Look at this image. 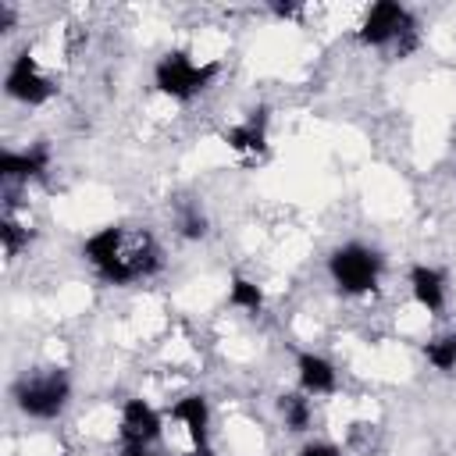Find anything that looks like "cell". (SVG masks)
<instances>
[{"instance_id": "16", "label": "cell", "mask_w": 456, "mask_h": 456, "mask_svg": "<svg viewBox=\"0 0 456 456\" xmlns=\"http://www.w3.org/2000/svg\"><path fill=\"white\" fill-rule=\"evenodd\" d=\"M0 239H4V253H7V256H14V253L32 239V232H28V228H21L18 221L4 217V221H0Z\"/></svg>"}, {"instance_id": "21", "label": "cell", "mask_w": 456, "mask_h": 456, "mask_svg": "<svg viewBox=\"0 0 456 456\" xmlns=\"http://www.w3.org/2000/svg\"><path fill=\"white\" fill-rule=\"evenodd\" d=\"M121 456H153V452H150L146 445H125V452H121Z\"/></svg>"}, {"instance_id": "19", "label": "cell", "mask_w": 456, "mask_h": 456, "mask_svg": "<svg viewBox=\"0 0 456 456\" xmlns=\"http://www.w3.org/2000/svg\"><path fill=\"white\" fill-rule=\"evenodd\" d=\"M271 11H274L278 18H292L299 7H296V4H271Z\"/></svg>"}, {"instance_id": "6", "label": "cell", "mask_w": 456, "mask_h": 456, "mask_svg": "<svg viewBox=\"0 0 456 456\" xmlns=\"http://www.w3.org/2000/svg\"><path fill=\"white\" fill-rule=\"evenodd\" d=\"M4 89L11 100L18 103H28V107H39L53 96V82L46 75H39V64L32 53H18L14 64L7 68V78H4Z\"/></svg>"}, {"instance_id": "22", "label": "cell", "mask_w": 456, "mask_h": 456, "mask_svg": "<svg viewBox=\"0 0 456 456\" xmlns=\"http://www.w3.org/2000/svg\"><path fill=\"white\" fill-rule=\"evenodd\" d=\"M189 456H214V449H210V445H207V449H192Z\"/></svg>"}, {"instance_id": "2", "label": "cell", "mask_w": 456, "mask_h": 456, "mask_svg": "<svg viewBox=\"0 0 456 456\" xmlns=\"http://www.w3.org/2000/svg\"><path fill=\"white\" fill-rule=\"evenodd\" d=\"M360 43L363 46H392L395 57H410L420 43L413 14L399 0H378L360 21Z\"/></svg>"}, {"instance_id": "20", "label": "cell", "mask_w": 456, "mask_h": 456, "mask_svg": "<svg viewBox=\"0 0 456 456\" xmlns=\"http://www.w3.org/2000/svg\"><path fill=\"white\" fill-rule=\"evenodd\" d=\"M14 25V11H11V4H0V28H11Z\"/></svg>"}, {"instance_id": "1", "label": "cell", "mask_w": 456, "mask_h": 456, "mask_svg": "<svg viewBox=\"0 0 456 456\" xmlns=\"http://www.w3.org/2000/svg\"><path fill=\"white\" fill-rule=\"evenodd\" d=\"M82 256L93 264V271L110 285H128L135 278H150L160 271V246L150 232H125L118 224L100 228L86 239Z\"/></svg>"}, {"instance_id": "13", "label": "cell", "mask_w": 456, "mask_h": 456, "mask_svg": "<svg viewBox=\"0 0 456 456\" xmlns=\"http://www.w3.org/2000/svg\"><path fill=\"white\" fill-rule=\"evenodd\" d=\"M278 413L285 420L289 431H306L310 428V417H314V406L306 399V392H285L278 399Z\"/></svg>"}, {"instance_id": "8", "label": "cell", "mask_w": 456, "mask_h": 456, "mask_svg": "<svg viewBox=\"0 0 456 456\" xmlns=\"http://www.w3.org/2000/svg\"><path fill=\"white\" fill-rule=\"evenodd\" d=\"M296 370H299V388L306 395H331L338 388V374H335L331 360H324L317 353H299Z\"/></svg>"}, {"instance_id": "4", "label": "cell", "mask_w": 456, "mask_h": 456, "mask_svg": "<svg viewBox=\"0 0 456 456\" xmlns=\"http://www.w3.org/2000/svg\"><path fill=\"white\" fill-rule=\"evenodd\" d=\"M217 75V64H196L185 50H171L153 68V86L171 100H192L200 96Z\"/></svg>"}, {"instance_id": "3", "label": "cell", "mask_w": 456, "mask_h": 456, "mask_svg": "<svg viewBox=\"0 0 456 456\" xmlns=\"http://www.w3.org/2000/svg\"><path fill=\"white\" fill-rule=\"evenodd\" d=\"M11 395H14V403H18L21 413H28L36 420H53L68 406L71 381H68V374L61 367H50V370L18 378L14 388H11Z\"/></svg>"}, {"instance_id": "12", "label": "cell", "mask_w": 456, "mask_h": 456, "mask_svg": "<svg viewBox=\"0 0 456 456\" xmlns=\"http://www.w3.org/2000/svg\"><path fill=\"white\" fill-rule=\"evenodd\" d=\"M46 167H50V150H46L43 142H36V146L25 150V153H14V150H4V153H0V175H4V178L25 182V178H39Z\"/></svg>"}, {"instance_id": "14", "label": "cell", "mask_w": 456, "mask_h": 456, "mask_svg": "<svg viewBox=\"0 0 456 456\" xmlns=\"http://www.w3.org/2000/svg\"><path fill=\"white\" fill-rule=\"evenodd\" d=\"M228 303H232V306H239V310L260 314V310H264V292H260V285H256V281H249V278H232Z\"/></svg>"}, {"instance_id": "15", "label": "cell", "mask_w": 456, "mask_h": 456, "mask_svg": "<svg viewBox=\"0 0 456 456\" xmlns=\"http://www.w3.org/2000/svg\"><path fill=\"white\" fill-rule=\"evenodd\" d=\"M424 356L435 370H452L456 367V331L452 335H438L424 346Z\"/></svg>"}, {"instance_id": "17", "label": "cell", "mask_w": 456, "mask_h": 456, "mask_svg": "<svg viewBox=\"0 0 456 456\" xmlns=\"http://www.w3.org/2000/svg\"><path fill=\"white\" fill-rule=\"evenodd\" d=\"M182 235H185V239H203V235H207V217H203L200 210H189V214L182 217Z\"/></svg>"}, {"instance_id": "5", "label": "cell", "mask_w": 456, "mask_h": 456, "mask_svg": "<svg viewBox=\"0 0 456 456\" xmlns=\"http://www.w3.org/2000/svg\"><path fill=\"white\" fill-rule=\"evenodd\" d=\"M328 271H331V281L338 285V292L363 296L381 278V253L363 242H346L328 256Z\"/></svg>"}, {"instance_id": "18", "label": "cell", "mask_w": 456, "mask_h": 456, "mask_svg": "<svg viewBox=\"0 0 456 456\" xmlns=\"http://www.w3.org/2000/svg\"><path fill=\"white\" fill-rule=\"evenodd\" d=\"M299 456H342L331 442H306L303 449H299Z\"/></svg>"}, {"instance_id": "11", "label": "cell", "mask_w": 456, "mask_h": 456, "mask_svg": "<svg viewBox=\"0 0 456 456\" xmlns=\"http://www.w3.org/2000/svg\"><path fill=\"white\" fill-rule=\"evenodd\" d=\"M224 142L239 153H264L267 150V110L264 107L249 110V118L242 125H232L224 132Z\"/></svg>"}, {"instance_id": "10", "label": "cell", "mask_w": 456, "mask_h": 456, "mask_svg": "<svg viewBox=\"0 0 456 456\" xmlns=\"http://www.w3.org/2000/svg\"><path fill=\"white\" fill-rule=\"evenodd\" d=\"M410 292L428 314H438L445 306V274L438 267L417 264V267H410Z\"/></svg>"}, {"instance_id": "7", "label": "cell", "mask_w": 456, "mask_h": 456, "mask_svg": "<svg viewBox=\"0 0 456 456\" xmlns=\"http://www.w3.org/2000/svg\"><path fill=\"white\" fill-rule=\"evenodd\" d=\"M160 435V413L146 399H128L121 406V442L125 445H150Z\"/></svg>"}, {"instance_id": "9", "label": "cell", "mask_w": 456, "mask_h": 456, "mask_svg": "<svg viewBox=\"0 0 456 456\" xmlns=\"http://www.w3.org/2000/svg\"><path fill=\"white\" fill-rule=\"evenodd\" d=\"M171 417L185 424V431H189V438H192V449H207V445H210V406H207L203 395H185V399H178L175 410H171Z\"/></svg>"}]
</instances>
